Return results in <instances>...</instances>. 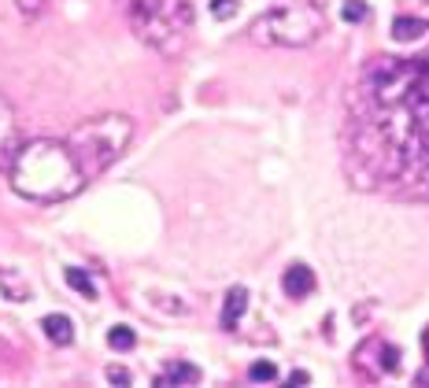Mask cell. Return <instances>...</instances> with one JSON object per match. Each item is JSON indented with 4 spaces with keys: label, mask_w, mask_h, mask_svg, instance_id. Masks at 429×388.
<instances>
[{
    "label": "cell",
    "mask_w": 429,
    "mask_h": 388,
    "mask_svg": "<svg viewBox=\"0 0 429 388\" xmlns=\"http://www.w3.org/2000/svg\"><path fill=\"white\" fill-rule=\"evenodd\" d=\"M8 181L19 196L26 200H67L74 192H82L85 174L78 167V159L67 148V141H48V137H37V141L19 145V152L8 167Z\"/></svg>",
    "instance_id": "cell-1"
},
{
    "label": "cell",
    "mask_w": 429,
    "mask_h": 388,
    "mask_svg": "<svg viewBox=\"0 0 429 388\" xmlns=\"http://www.w3.org/2000/svg\"><path fill=\"white\" fill-rule=\"evenodd\" d=\"M122 12L130 19L134 34L163 56H178L192 30V4L189 0H122Z\"/></svg>",
    "instance_id": "cell-2"
},
{
    "label": "cell",
    "mask_w": 429,
    "mask_h": 388,
    "mask_svg": "<svg viewBox=\"0 0 429 388\" xmlns=\"http://www.w3.org/2000/svg\"><path fill=\"white\" fill-rule=\"evenodd\" d=\"M130 141H134L130 118L126 115H100V118H89V122L74 126L71 137H67V148L74 152V159H78L82 174L96 178L126 152Z\"/></svg>",
    "instance_id": "cell-3"
},
{
    "label": "cell",
    "mask_w": 429,
    "mask_h": 388,
    "mask_svg": "<svg viewBox=\"0 0 429 388\" xmlns=\"http://www.w3.org/2000/svg\"><path fill=\"white\" fill-rule=\"evenodd\" d=\"M326 34V12L311 0H289L271 12H263L248 26V37L255 45H282V48H304Z\"/></svg>",
    "instance_id": "cell-4"
},
{
    "label": "cell",
    "mask_w": 429,
    "mask_h": 388,
    "mask_svg": "<svg viewBox=\"0 0 429 388\" xmlns=\"http://www.w3.org/2000/svg\"><path fill=\"white\" fill-rule=\"evenodd\" d=\"M282 288H285V296H293V299L307 296L311 288H315V274H311V266L293 263V266L285 270V277H282Z\"/></svg>",
    "instance_id": "cell-5"
},
{
    "label": "cell",
    "mask_w": 429,
    "mask_h": 388,
    "mask_svg": "<svg viewBox=\"0 0 429 388\" xmlns=\"http://www.w3.org/2000/svg\"><path fill=\"white\" fill-rule=\"evenodd\" d=\"M41 329H45V337L52 344H60V348H67V344L74 340V322L67 315H45L41 318Z\"/></svg>",
    "instance_id": "cell-6"
},
{
    "label": "cell",
    "mask_w": 429,
    "mask_h": 388,
    "mask_svg": "<svg viewBox=\"0 0 429 388\" xmlns=\"http://www.w3.org/2000/svg\"><path fill=\"white\" fill-rule=\"evenodd\" d=\"M248 311V288H230V296H226V307H222V329H233L237 326V318Z\"/></svg>",
    "instance_id": "cell-7"
},
{
    "label": "cell",
    "mask_w": 429,
    "mask_h": 388,
    "mask_svg": "<svg viewBox=\"0 0 429 388\" xmlns=\"http://www.w3.org/2000/svg\"><path fill=\"white\" fill-rule=\"evenodd\" d=\"M197 385L200 381V370L197 366H189V362H170L167 370H163V377H159V385Z\"/></svg>",
    "instance_id": "cell-8"
},
{
    "label": "cell",
    "mask_w": 429,
    "mask_h": 388,
    "mask_svg": "<svg viewBox=\"0 0 429 388\" xmlns=\"http://www.w3.org/2000/svg\"><path fill=\"white\" fill-rule=\"evenodd\" d=\"M422 34H426V23H422V19H411V15L392 19V37H396V41H418Z\"/></svg>",
    "instance_id": "cell-9"
},
{
    "label": "cell",
    "mask_w": 429,
    "mask_h": 388,
    "mask_svg": "<svg viewBox=\"0 0 429 388\" xmlns=\"http://www.w3.org/2000/svg\"><path fill=\"white\" fill-rule=\"evenodd\" d=\"M0 288H4V293H12V299H19V304L30 299V285L15 270H0Z\"/></svg>",
    "instance_id": "cell-10"
},
{
    "label": "cell",
    "mask_w": 429,
    "mask_h": 388,
    "mask_svg": "<svg viewBox=\"0 0 429 388\" xmlns=\"http://www.w3.org/2000/svg\"><path fill=\"white\" fill-rule=\"evenodd\" d=\"M107 344H111L115 351H130L137 344V337H134L130 326H111V329H107Z\"/></svg>",
    "instance_id": "cell-11"
},
{
    "label": "cell",
    "mask_w": 429,
    "mask_h": 388,
    "mask_svg": "<svg viewBox=\"0 0 429 388\" xmlns=\"http://www.w3.org/2000/svg\"><path fill=\"white\" fill-rule=\"evenodd\" d=\"M67 285H71V288H78V293H82L85 299H93V296H96L93 281H89V277H85V274L78 270V266H67Z\"/></svg>",
    "instance_id": "cell-12"
},
{
    "label": "cell",
    "mask_w": 429,
    "mask_h": 388,
    "mask_svg": "<svg viewBox=\"0 0 429 388\" xmlns=\"http://www.w3.org/2000/svg\"><path fill=\"white\" fill-rule=\"evenodd\" d=\"M340 15H345V23H363V19L370 15V8L363 4V0H345V8H340Z\"/></svg>",
    "instance_id": "cell-13"
},
{
    "label": "cell",
    "mask_w": 429,
    "mask_h": 388,
    "mask_svg": "<svg viewBox=\"0 0 429 388\" xmlns=\"http://www.w3.org/2000/svg\"><path fill=\"white\" fill-rule=\"evenodd\" d=\"M211 15L219 19V23H226V19L237 15V0H211Z\"/></svg>",
    "instance_id": "cell-14"
},
{
    "label": "cell",
    "mask_w": 429,
    "mask_h": 388,
    "mask_svg": "<svg viewBox=\"0 0 429 388\" xmlns=\"http://www.w3.org/2000/svg\"><path fill=\"white\" fill-rule=\"evenodd\" d=\"M248 377H252V381H274L277 370H274V362H252L248 366Z\"/></svg>",
    "instance_id": "cell-15"
},
{
    "label": "cell",
    "mask_w": 429,
    "mask_h": 388,
    "mask_svg": "<svg viewBox=\"0 0 429 388\" xmlns=\"http://www.w3.org/2000/svg\"><path fill=\"white\" fill-rule=\"evenodd\" d=\"M107 377H111V381H130V373H126V370H119V366H115V370H107Z\"/></svg>",
    "instance_id": "cell-16"
},
{
    "label": "cell",
    "mask_w": 429,
    "mask_h": 388,
    "mask_svg": "<svg viewBox=\"0 0 429 388\" xmlns=\"http://www.w3.org/2000/svg\"><path fill=\"white\" fill-rule=\"evenodd\" d=\"M19 8H23V12L30 15V12H34V8H37V12H41V0H19Z\"/></svg>",
    "instance_id": "cell-17"
},
{
    "label": "cell",
    "mask_w": 429,
    "mask_h": 388,
    "mask_svg": "<svg viewBox=\"0 0 429 388\" xmlns=\"http://www.w3.org/2000/svg\"><path fill=\"white\" fill-rule=\"evenodd\" d=\"M289 381H293V385H307V373H304V370H296L293 377H289Z\"/></svg>",
    "instance_id": "cell-18"
},
{
    "label": "cell",
    "mask_w": 429,
    "mask_h": 388,
    "mask_svg": "<svg viewBox=\"0 0 429 388\" xmlns=\"http://www.w3.org/2000/svg\"><path fill=\"white\" fill-rule=\"evenodd\" d=\"M426 348H429V333H426Z\"/></svg>",
    "instance_id": "cell-19"
}]
</instances>
